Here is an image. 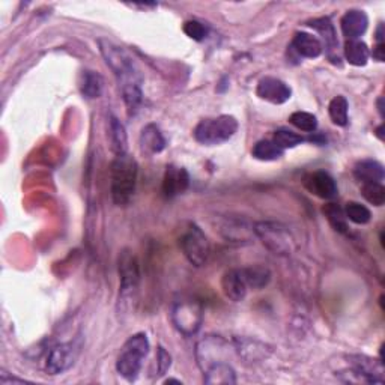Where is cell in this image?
Masks as SVG:
<instances>
[{
	"instance_id": "6da1fadb",
	"label": "cell",
	"mask_w": 385,
	"mask_h": 385,
	"mask_svg": "<svg viewBox=\"0 0 385 385\" xmlns=\"http://www.w3.org/2000/svg\"><path fill=\"white\" fill-rule=\"evenodd\" d=\"M137 161L128 153L116 156L110 167V188L114 205L125 206L130 204L137 186Z\"/></svg>"
},
{
	"instance_id": "7a4b0ae2",
	"label": "cell",
	"mask_w": 385,
	"mask_h": 385,
	"mask_svg": "<svg viewBox=\"0 0 385 385\" xmlns=\"http://www.w3.org/2000/svg\"><path fill=\"white\" fill-rule=\"evenodd\" d=\"M98 45L105 63H107L109 68L116 75L119 88L142 84V77L139 74V70L136 68V63H134L133 57L128 52H125L122 47L113 44L109 40H100Z\"/></svg>"
},
{
	"instance_id": "3957f363",
	"label": "cell",
	"mask_w": 385,
	"mask_h": 385,
	"mask_svg": "<svg viewBox=\"0 0 385 385\" xmlns=\"http://www.w3.org/2000/svg\"><path fill=\"white\" fill-rule=\"evenodd\" d=\"M151 345L148 335L144 333H137L131 335L123 343L116 360V370L122 378L127 381H134L140 373L143 360L148 357Z\"/></svg>"
},
{
	"instance_id": "277c9868",
	"label": "cell",
	"mask_w": 385,
	"mask_h": 385,
	"mask_svg": "<svg viewBox=\"0 0 385 385\" xmlns=\"http://www.w3.org/2000/svg\"><path fill=\"white\" fill-rule=\"evenodd\" d=\"M255 235L262 241L269 252L277 256H291L295 248V238L289 229L275 221H257L253 226Z\"/></svg>"
},
{
	"instance_id": "5b68a950",
	"label": "cell",
	"mask_w": 385,
	"mask_h": 385,
	"mask_svg": "<svg viewBox=\"0 0 385 385\" xmlns=\"http://www.w3.org/2000/svg\"><path fill=\"white\" fill-rule=\"evenodd\" d=\"M238 130V121L230 114H221L217 118L200 121L195 128V139L206 146L225 143L234 137Z\"/></svg>"
},
{
	"instance_id": "8992f818",
	"label": "cell",
	"mask_w": 385,
	"mask_h": 385,
	"mask_svg": "<svg viewBox=\"0 0 385 385\" xmlns=\"http://www.w3.org/2000/svg\"><path fill=\"white\" fill-rule=\"evenodd\" d=\"M170 317L181 334L195 335L204 324V307L192 298H182L173 303Z\"/></svg>"
},
{
	"instance_id": "52a82bcc",
	"label": "cell",
	"mask_w": 385,
	"mask_h": 385,
	"mask_svg": "<svg viewBox=\"0 0 385 385\" xmlns=\"http://www.w3.org/2000/svg\"><path fill=\"white\" fill-rule=\"evenodd\" d=\"M349 369L340 372L345 375V382H361V384H379L385 382L382 361L373 360L368 355H349Z\"/></svg>"
},
{
	"instance_id": "ba28073f",
	"label": "cell",
	"mask_w": 385,
	"mask_h": 385,
	"mask_svg": "<svg viewBox=\"0 0 385 385\" xmlns=\"http://www.w3.org/2000/svg\"><path fill=\"white\" fill-rule=\"evenodd\" d=\"M179 247L187 261L195 266H204L211 255V244L197 225L190 223L186 232L179 238Z\"/></svg>"
},
{
	"instance_id": "9c48e42d",
	"label": "cell",
	"mask_w": 385,
	"mask_h": 385,
	"mask_svg": "<svg viewBox=\"0 0 385 385\" xmlns=\"http://www.w3.org/2000/svg\"><path fill=\"white\" fill-rule=\"evenodd\" d=\"M227 354L229 342L221 335H206L196 346V357L202 372L216 363L226 361Z\"/></svg>"
},
{
	"instance_id": "30bf717a",
	"label": "cell",
	"mask_w": 385,
	"mask_h": 385,
	"mask_svg": "<svg viewBox=\"0 0 385 385\" xmlns=\"http://www.w3.org/2000/svg\"><path fill=\"white\" fill-rule=\"evenodd\" d=\"M80 352V345L75 342L61 343L54 346V348L48 352V357L45 361V369L50 375H61L68 370L75 363Z\"/></svg>"
},
{
	"instance_id": "8fae6325",
	"label": "cell",
	"mask_w": 385,
	"mask_h": 385,
	"mask_svg": "<svg viewBox=\"0 0 385 385\" xmlns=\"http://www.w3.org/2000/svg\"><path fill=\"white\" fill-rule=\"evenodd\" d=\"M119 275H121V298H127L136 292L140 282V268L137 257L131 250H123L119 255Z\"/></svg>"
},
{
	"instance_id": "7c38bea8",
	"label": "cell",
	"mask_w": 385,
	"mask_h": 385,
	"mask_svg": "<svg viewBox=\"0 0 385 385\" xmlns=\"http://www.w3.org/2000/svg\"><path fill=\"white\" fill-rule=\"evenodd\" d=\"M256 93L261 100H265L273 104H285L291 100L292 89L283 80L275 79V77H265L257 83Z\"/></svg>"
},
{
	"instance_id": "4fadbf2b",
	"label": "cell",
	"mask_w": 385,
	"mask_h": 385,
	"mask_svg": "<svg viewBox=\"0 0 385 385\" xmlns=\"http://www.w3.org/2000/svg\"><path fill=\"white\" fill-rule=\"evenodd\" d=\"M218 232L223 236L227 243H236V244H246L252 241V236L255 235L253 226H248L246 221H241L238 218L226 217L221 221L218 226Z\"/></svg>"
},
{
	"instance_id": "5bb4252c",
	"label": "cell",
	"mask_w": 385,
	"mask_h": 385,
	"mask_svg": "<svg viewBox=\"0 0 385 385\" xmlns=\"http://www.w3.org/2000/svg\"><path fill=\"white\" fill-rule=\"evenodd\" d=\"M304 184L310 192H313L315 196L325 199V200H331L337 196V184L334 178L330 175V173H326L324 170H317L312 175H309L305 178Z\"/></svg>"
},
{
	"instance_id": "9a60e30c",
	"label": "cell",
	"mask_w": 385,
	"mask_h": 385,
	"mask_svg": "<svg viewBox=\"0 0 385 385\" xmlns=\"http://www.w3.org/2000/svg\"><path fill=\"white\" fill-rule=\"evenodd\" d=\"M221 289H223V294L230 301L234 303L243 301L248 291L243 269L239 268L229 269V271L223 275V278H221Z\"/></svg>"
},
{
	"instance_id": "2e32d148",
	"label": "cell",
	"mask_w": 385,
	"mask_h": 385,
	"mask_svg": "<svg viewBox=\"0 0 385 385\" xmlns=\"http://www.w3.org/2000/svg\"><path fill=\"white\" fill-rule=\"evenodd\" d=\"M340 26L342 32L348 38V41H355L360 40L365 33V31H368L369 18L364 11H360V9H351V11H348L342 17Z\"/></svg>"
},
{
	"instance_id": "e0dca14e",
	"label": "cell",
	"mask_w": 385,
	"mask_h": 385,
	"mask_svg": "<svg viewBox=\"0 0 385 385\" xmlns=\"http://www.w3.org/2000/svg\"><path fill=\"white\" fill-rule=\"evenodd\" d=\"M190 186L188 172L184 167L169 166L163 179V192L166 197H175L184 192Z\"/></svg>"
},
{
	"instance_id": "ac0fdd59",
	"label": "cell",
	"mask_w": 385,
	"mask_h": 385,
	"mask_svg": "<svg viewBox=\"0 0 385 385\" xmlns=\"http://www.w3.org/2000/svg\"><path fill=\"white\" fill-rule=\"evenodd\" d=\"M204 381L208 385L236 384V372L227 361L216 363L204 370Z\"/></svg>"
},
{
	"instance_id": "d6986e66",
	"label": "cell",
	"mask_w": 385,
	"mask_h": 385,
	"mask_svg": "<svg viewBox=\"0 0 385 385\" xmlns=\"http://www.w3.org/2000/svg\"><path fill=\"white\" fill-rule=\"evenodd\" d=\"M292 48L300 54L301 57H307V59H316L322 54V43L312 33L307 32H298L294 36Z\"/></svg>"
},
{
	"instance_id": "ffe728a7",
	"label": "cell",
	"mask_w": 385,
	"mask_h": 385,
	"mask_svg": "<svg viewBox=\"0 0 385 385\" xmlns=\"http://www.w3.org/2000/svg\"><path fill=\"white\" fill-rule=\"evenodd\" d=\"M140 146L146 153H160L166 148V139L156 123H148L140 134Z\"/></svg>"
},
{
	"instance_id": "44dd1931",
	"label": "cell",
	"mask_w": 385,
	"mask_h": 385,
	"mask_svg": "<svg viewBox=\"0 0 385 385\" xmlns=\"http://www.w3.org/2000/svg\"><path fill=\"white\" fill-rule=\"evenodd\" d=\"M354 175L363 184L365 182H379L382 184L384 181V166L377 160H363L357 163V166L354 167Z\"/></svg>"
},
{
	"instance_id": "7402d4cb",
	"label": "cell",
	"mask_w": 385,
	"mask_h": 385,
	"mask_svg": "<svg viewBox=\"0 0 385 385\" xmlns=\"http://www.w3.org/2000/svg\"><path fill=\"white\" fill-rule=\"evenodd\" d=\"M110 142L114 156L128 153V137L123 123L114 116H110Z\"/></svg>"
},
{
	"instance_id": "603a6c76",
	"label": "cell",
	"mask_w": 385,
	"mask_h": 385,
	"mask_svg": "<svg viewBox=\"0 0 385 385\" xmlns=\"http://www.w3.org/2000/svg\"><path fill=\"white\" fill-rule=\"evenodd\" d=\"M103 88H104V80L98 73L83 71L80 89L86 98H89V100L98 98V96H101V93H103Z\"/></svg>"
},
{
	"instance_id": "cb8c5ba5",
	"label": "cell",
	"mask_w": 385,
	"mask_h": 385,
	"mask_svg": "<svg viewBox=\"0 0 385 385\" xmlns=\"http://www.w3.org/2000/svg\"><path fill=\"white\" fill-rule=\"evenodd\" d=\"M345 56L346 61H348L354 66H364L369 61V48L363 41L355 40L348 41L345 44Z\"/></svg>"
},
{
	"instance_id": "d4e9b609",
	"label": "cell",
	"mask_w": 385,
	"mask_h": 385,
	"mask_svg": "<svg viewBox=\"0 0 385 385\" xmlns=\"http://www.w3.org/2000/svg\"><path fill=\"white\" fill-rule=\"evenodd\" d=\"M241 269H243L247 286L256 289V291L264 289L269 283V280H271V273H269V269L265 266L255 265V266L241 268Z\"/></svg>"
},
{
	"instance_id": "484cf974",
	"label": "cell",
	"mask_w": 385,
	"mask_h": 385,
	"mask_svg": "<svg viewBox=\"0 0 385 385\" xmlns=\"http://www.w3.org/2000/svg\"><path fill=\"white\" fill-rule=\"evenodd\" d=\"M252 153L256 160L275 161L283 157L285 151L280 146H277L273 140H261L255 144Z\"/></svg>"
},
{
	"instance_id": "4316f807",
	"label": "cell",
	"mask_w": 385,
	"mask_h": 385,
	"mask_svg": "<svg viewBox=\"0 0 385 385\" xmlns=\"http://www.w3.org/2000/svg\"><path fill=\"white\" fill-rule=\"evenodd\" d=\"M348 101L342 95L331 100L329 105V113L333 123L337 125V127H346L348 125Z\"/></svg>"
},
{
	"instance_id": "83f0119b",
	"label": "cell",
	"mask_w": 385,
	"mask_h": 385,
	"mask_svg": "<svg viewBox=\"0 0 385 385\" xmlns=\"http://www.w3.org/2000/svg\"><path fill=\"white\" fill-rule=\"evenodd\" d=\"M309 26L322 35L325 45L329 47V50H335L337 45H339V41H337V35L333 23L330 22V18H317V20L310 22Z\"/></svg>"
},
{
	"instance_id": "f1b7e54d",
	"label": "cell",
	"mask_w": 385,
	"mask_h": 385,
	"mask_svg": "<svg viewBox=\"0 0 385 385\" xmlns=\"http://www.w3.org/2000/svg\"><path fill=\"white\" fill-rule=\"evenodd\" d=\"M324 214L329 218L330 225L340 234H348V223H346L345 211L335 204H329L324 206Z\"/></svg>"
},
{
	"instance_id": "f546056e",
	"label": "cell",
	"mask_w": 385,
	"mask_h": 385,
	"mask_svg": "<svg viewBox=\"0 0 385 385\" xmlns=\"http://www.w3.org/2000/svg\"><path fill=\"white\" fill-rule=\"evenodd\" d=\"M345 216L355 225H368L372 218L369 208H365L364 205L358 204V202H349V204H346Z\"/></svg>"
},
{
	"instance_id": "4dcf8cb0",
	"label": "cell",
	"mask_w": 385,
	"mask_h": 385,
	"mask_svg": "<svg viewBox=\"0 0 385 385\" xmlns=\"http://www.w3.org/2000/svg\"><path fill=\"white\" fill-rule=\"evenodd\" d=\"M361 195L375 206H382L385 204V188L379 182H365L361 187Z\"/></svg>"
},
{
	"instance_id": "1f68e13d",
	"label": "cell",
	"mask_w": 385,
	"mask_h": 385,
	"mask_svg": "<svg viewBox=\"0 0 385 385\" xmlns=\"http://www.w3.org/2000/svg\"><path fill=\"white\" fill-rule=\"evenodd\" d=\"M277 146H280L283 151L285 149H291L298 146V144H301L303 142H305V137H303L301 134H296L294 131L289 130H277L274 133V140H273Z\"/></svg>"
},
{
	"instance_id": "d6a6232c",
	"label": "cell",
	"mask_w": 385,
	"mask_h": 385,
	"mask_svg": "<svg viewBox=\"0 0 385 385\" xmlns=\"http://www.w3.org/2000/svg\"><path fill=\"white\" fill-rule=\"evenodd\" d=\"M289 122H291L294 127H296L298 130H301L304 133H315L317 128V119L309 112L292 113L291 118H289Z\"/></svg>"
},
{
	"instance_id": "836d02e7",
	"label": "cell",
	"mask_w": 385,
	"mask_h": 385,
	"mask_svg": "<svg viewBox=\"0 0 385 385\" xmlns=\"http://www.w3.org/2000/svg\"><path fill=\"white\" fill-rule=\"evenodd\" d=\"M184 33L195 41H204L208 35V29L204 23L197 20H190L184 24Z\"/></svg>"
},
{
	"instance_id": "e575fe53",
	"label": "cell",
	"mask_w": 385,
	"mask_h": 385,
	"mask_svg": "<svg viewBox=\"0 0 385 385\" xmlns=\"http://www.w3.org/2000/svg\"><path fill=\"white\" fill-rule=\"evenodd\" d=\"M157 364H158V375H165L169 368H170V363H172V358L169 352L165 349V348H158V357H157Z\"/></svg>"
},
{
	"instance_id": "d590c367",
	"label": "cell",
	"mask_w": 385,
	"mask_h": 385,
	"mask_svg": "<svg viewBox=\"0 0 385 385\" xmlns=\"http://www.w3.org/2000/svg\"><path fill=\"white\" fill-rule=\"evenodd\" d=\"M385 48H384V44H377V47L373 48V59H377L378 62H384V54Z\"/></svg>"
},
{
	"instance_id": "8d00e7d4",
	"label": "cell",
	"mask_w": 385,
	"mask_h": 385,
	"mask_svg": "<svg viewBox=\"0 0 385 385\" xmlns=\"http://www.w3.org/2000/svg\"><path fill=\"white\" fill-rule=\"evenodd\" d=\"M377 43H378V44H384V24H382V23L378 26V31H377Z\"/></svg>"
},
{
	"instance_id": "74e56055",
	"label": "cell",
	"mask_w": 385,
	"mask_h": 385,
	"mask_svg": "<svg viewBox=\"0 0 385 385\" xmlns=\"http://www.w3.org/2000/svg\"><path fill=\"white\" fill-rule=\"evenodd\" d=\"M173 382H175V384H182V382L178 381V379H167V381H166V384H173Z\"/></svg>"
},
{
	"instance_id": "f35d334b",
	"label": "cell",
	"mask_w": 385,
	"mask_h": 385,
	"mask_svg": "<svg viewBox=\"0 0 385 385\" xmlns=\"http://www.w3.org/2000/svg\"><path fill=\"white\" fill-rule=\"evenodd\" d=\"M378 136H379V139L382 140V125L378 128Z\"/></svg>"
}]
</instances>
